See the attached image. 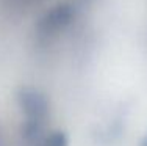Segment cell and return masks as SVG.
I'll return each instance as SVG.
<instances>
[{"instance_id":"cell-1","label":"cell","mask_w":147,"mask_h":146,"mask_svg":"<svg viewBox=\"0 0 147 146\" xmlns=\"http://www.w3.org/2000/svg\"><path fill=\"white\" fill-rule=\"evenodd\" d=\"M72 17H74L72 6L67 5V3H63V5H58L53 10H50L41 19L38 29L44 35H53V33L59 32V30H64L71 24Z\"/></svg>"},{"instance_id":"cell-4","label":"cell","mask_w":147,"mask_h":146,"mask_svg":"<svg viewBox=\"0 0 147 146\" xmlns=\"http://www.w3.org/2000/svg\"><path fill=\"white\" fill-rule=\"evenodd\" d=\"M144 146H147V138H146V141H144Z\"/></svg>"},{"instance_id":"cell-3","label":"cell","mask_w":147,"mask_h":146,"mask_svg":"<svg viewBox=\"0 0 147 146\" xmlns=\"http://www.w3.org/2000/svg\"><path fill=\"white\" fill-rule=\"evenodd\" d=\"M42 146H67V141L61 132H53L52 135L44 138Z\"/></svg>"},{"instance_id":"cell-2","label":"cell","mask_w":147,"mask_h":146,"mask_svg":"<svg viewBox=\"0 0 147 146\" xmlns=\"http://www.w3.org/2000/svg\"><path fill=\"white\" fill-rule=\"evenodd\" d=\"M19 101L28 121L42 123V120L47 115V101L44 96H41L38 91H33V90H27L19 96Z\"/></svg>"}]
</instances>
